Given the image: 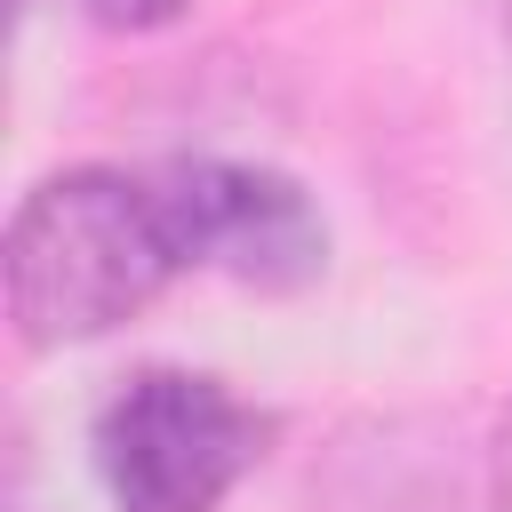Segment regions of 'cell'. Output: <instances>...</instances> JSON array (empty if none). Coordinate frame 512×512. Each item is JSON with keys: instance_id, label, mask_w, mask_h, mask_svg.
<instances>
[{"instance_id": "1", "label": "cell", "mask_w": 512, "mask_h": 512, "mask_svg": "<svg viewBox=\"0 0 512 512\" xmlns=\"http://www.w3.org/2000/svg\"><path fill=\"white\" fill-rule=\"evenodd\" d=\"M176 272H192V264H184V240H176L168 192H160V176H128V168L40 176L16 200L8 248H0L8 320L32 352L112 336Z\"/></svg>"}, {"instance_id": "4", "label": "cell", "mask_w": 512, "mask_h": 512, "mask_svg": "<svg viewBox=\"0 0 512 512\" xmlns=\"http://www.w3.org/2000/svg\"><path fill=\"white\" fill-rule=\"evenodd\" d=\"M184 0H88V16L96 24H112V32H152V24H168Z\"/></svg>"}, {"instance_id": "5", "label": "cell", "mask_w": 512, "mask_h": 512, "mask_svg": "<svg viewBox=\"0 0 512 512\" xmlns=\"http://www.w3.org/2000/svg\"><path fill=\"white\" fill-rule=\"evenodd\" d=\"M488 496H496V512H512V400H504L496 440H488Z\"/></svg>"}, {"instance_id": "3", "label": "cell", "mask_w": 512, "mask_h": 512, "mask_svg": "<svg viewBox=\"0 0 512 512\" xmlns=\"http://www.w3.org/2000/svg\"><path fill=\"white\" fill-rule=\"evenodd\" d=\"M160 192H168L184 264H200V272H224L264 296L312 288L328 272V224H320L312 192L264 160H208V152L168 160Z\"/></svg>"}, {"instance_id": "2", "label": "cell", "mask_w": 512, "mask_h": 512, "mask_svg": "<svg viewBox=\"0 0 512 512\" xmlns=\"http://www.w3.org/2000/svg\"><path fill=\"white\" fill-rule=\"evenodd\" d=\"M272 448V416L208 368H136L96 408L112 512H216Z\"/></svg>"}]
</instances>
